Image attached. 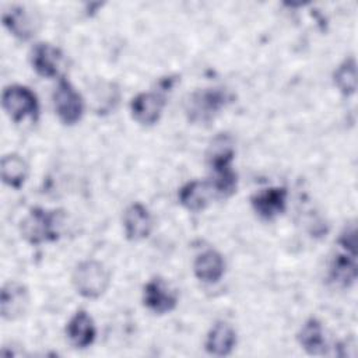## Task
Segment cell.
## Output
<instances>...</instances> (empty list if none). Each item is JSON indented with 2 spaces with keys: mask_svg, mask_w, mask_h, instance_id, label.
Listing matches in <instances>:
<instances>
[{
  "mask_svg": "<svg viewBox=\"0 0 358 358\" xmlns=\"http://www.w3.org/2000/svg\"><path fill=\"white\" fill-rule=\"evenodd\" d=\"M71 282L77 294L88 299H95L103 295L109 288L110 273L103 263L90 259L76 266Z\"/></svg>",
  "mask_w": 358,
  "mask_h": 358,
  "instance_id": "obj_3",
  "label": "cell"
},
{
  "mask_svg": "<svg viewBox=\"0 0 358 358\" xmlns=\"http://www.w3.org/2000/svg\"><path fill=\"white\" fill-rule=\"evenodd\" d=\"M154 221L150 210L141 203L130 204L123 213V229L129 241L137 242L150 236Z\"/></svg>",
  "mask_w": 358,
  "mask_h": 358,
  "instance_id": "obj_12",
  "label": "cell"
},
{
  "mask_svg": "<svg viewBox=\"0 0 358 358\" xmlns=\"http://www.w3.org/2000/svg\"><path fill=\"white\" fill-rule=\"evenodd\" d=\"M355 225H348L344 228V231L340 234L337 243L340 245V248L351 255L357 256V250H355V245H357V235H355Z\"/></svg>",
  "mask_w": 358,
  "mask_h": 358,
  "instance_id": "obj_22",
  "label": "cell"
},
{
  "mask_svg": "<svg viewBox=\"0 0 358 358\" xmlns=\"http://www.w3.org/2000/svg\"><path fill=\"white\" fill-rule=\"evenodd\" d=\"M236 345V331L227 322H217L211 326L206 336L204 348L210 355L225 357L232 352Z\"/></svg>",
  "mask_w": 358,
  "mask_h": 358,
  "instance_id": "obj_17",
  "label": "cell"
},
{
  "mask_svg": "<svg viewBox=\"0 0 358 358\" xmlns=\"http://www.w3.org/2000/svg\"><path fill=\"white\" fill-rule=\"evenodd\" d=\"M298 341L301 347L310 355H324L327 352V343L324 338L323 326L315 317L308 319L302 324L298 333Z\"/></svg>",
  "mask_w": 358,
  "mask_h": 358,
  "instance_id": "obj_19",
  "label": "cell"
},
{
  "mask_svg": "<svg viewBox=\"0 0 358 358\" xmlns=\"http://www.w3.org/2000/svg\"><path fill=\"white\" fill-rule=\"evenodd\" d=\"M0 171L3 182L13 189L22 187L28 178V164L21 155L15 152L7 154L1 158Z\"/></svg>",
  "mask_w": 358,
  "mask_h": 358,
  "instance_id": "obj_20",
  "label": "cell"
},
{
  "mask_svg": "<svg viewBox=\"0 0 358 358\" xmlns=\"http://www.w3.org/2000/svg\"><path fill=\"white\" fill-rule=\"evenodd\" d=\"M165 106V96L157 91L140 92L130 102L131 117L141 126L155 124Z\"/></svg>",
  "mask_w": 358,
  "mask_h": 358,
  "instance_id": "obj_9",
  "label": "cell"
},
{
  "mask_svg": "<svg viewBox=\"0 0 358 358\" xmlns=\"http://www.w3.org/2000/svg\"><path fill=\"white\" fill-rule=\"evenodd\" d=\"M235 157L234 141L228 134H218L210 144L207 151V165L211 171L210 183L217 199L229 197L236 192L238 176L232 169Z\"/></svg>",
  "mask_w": 358,
  "mask_h": 358,
  "instance_id": "obj_1",
  "label": "cell"
},
{
  "mask_svg": "<svg viewBox=\"0 0 358 358\" xmlns=\"http://www.w3.org/2000/svg\"><path fill=\"white\" fill-rule=\"evenodd\" d=\"M288 192L282 186H273L262 189L250 197L253 211L263 220H274L287 208Z\"/></svg>",
  "mask_w": 358,
  "mask_h": 358,
  "instance_id": "obj_10",
  "label": "cell"
},
{
  "mask_svg": "<svg viewBox=\"0 0 358 358\" xmlns=\"http://www.w3.org/2000/svg\"><path fill=\"white\" fill-rule=\"evenodd\" d=\"M1 106L7 116L15 123L27 117L36 120L39 116L38 96L27 85H7L1 94Z\"/></svg>",
  "mask_w": 358,
  "mask_h": 358,
  "instance_id": "obj_5",
  "label": "cell"
},
{
  "mask_svg": "<svg viewBox=\"0 0 358 358\" xmlns=\"http://www.w3.org/2000/svg\"><path fill=\"white\" fill-rule=\"evenodd\" d=\"M52 99L55 112L63 124L73 126L81 120L84 115V101L69 80L64 77L59 78Z\"/></svg>",
  "mask_w": 358,
  "mask_h": 358,
  "instance_id": "obj_6",
  "label": "cell"
},
{
  "mask_svg": "<svg viewBox=\"0 0 358 358\" xmlns=\"http://www.w3.org/2000/svg\"><path fill=\"white\" fill-rule=\"evenodd\" d=\"M144 306L157 315H164L173 310L178 305V294L161 277H154L147 281L143 288Z\"/></svg>",
  "mask_w": 358,
  "mask_h": 358,
  "instance_id": "obj_8",
  "label": "cell"
},
{
  "mask_svg": "<svg viewBox=\"0 0 358 358\" xmlns=\"http://www.w3.org/2000/svg\"><path fill=\"white\" fill-rule=\"evenodd\" d=\"M357 278V264L355 255L341 252L333 256L329 266V281L334 287L347 288L354 284Z\"/></svg>",
  "mask_w": 358,
  "mask_h": 358,
  "instance_id": "obj_18",
  "label": "cell"
},
{
  "mask_svg": "<svg viewBox=\"0 0 358 358\" xmlns=\"http://www.w3.org/2000/svg\"><path fill=\"white\" fill-rule=\"evenodd\" d=\"M179 203L189 211L199 213L203 211L217 194L210 183V180H190L185 183L178 193Z\"/></svg>",
  "mask_w": 358,
  "mask_h": 358,
  "instance_id": "obj_13",
  "label": "cell"
},
{
  "mask_svg": "<svg viewBox=\"0 0 358 358\" xmlns=\"http://www.w3.org/2000/svg\"><path fill=\"white\" fill-rule=\"evenodd\" d=\"M3 25L11 35L21 41H28L38 31V20L24 6H11L3 13Z\"/></svg>",
  "mask_w": 358,
  "mask_h": 358,
  "instance_id": "obj_14",
  "label": "cell"
},
{
  "mask_svg": "<svg viewBox=\"0 0 358 358\" xmlns=\"http://www.w3.org/2000/svg\"><path fill=\"white\" fill-rule=\"evenodd\" d=\"M66 336L76 348L90 347L96 337V327L85 310H77L66 324Z\"/></svg>",
  "mask_w": 358,
  "mask_h": 358,
  "instance_id": "obj_15",
  "label": "cell"
},
{
  "mask_svg": "<svg viewBox=\"0 0 358 358\" xmlns=\"http://www.w3.org/2000/svg\"><path fill=\"white\" fill-rule=\"evenodd\" d=\"M334 85L343 95H352L357 91V63L352 56L347 57L333 74Z\"/></svg>",
  "mask_w": 358,
  "mask_h": 358,
  "instance_id": "obj_21",
  "label": "cell"
},
{
  "mask_svg": "<svg viewBox=\"0 0 358 358\" xmlns=\"http://www.w3.org/2000/svg\"><path fill=\"white\" fill-rule=\"evenodd\" d=\"M32 69L45 78H62L64 67L63 52L50 43L41 42L34 45L29 53Z\"/></svg>",
  "mask_w": 358,
  "mask_h": 358,
  "instance_id": "obj_7",
  "label": "cell"
},
{
  "mask_svg": "<svg viewBox=\"0 0 358 358\" xmlns=\"http://www.w3.org/2000/svg\"><path fill=\"white\" fill-rule=\"evenodd\" d=\"M29 294L24 284L18 281H8L3 285L0 292V312L4 320H17L28 309Z\"/></svg>",
  "mask_w": 358,
  "mask_h": 358,
  "instance_id": "obj_11",
  "label": "cell"
},
{
  "mask_svg": "<svg viewBox=\"0 0 358 358\" xmlns=\"http://www.w3.org/2000/svg\"><path fill=\"white\" fill-rule=\"evenodd\" d=\"M64 213L62 210H46L34 207L21 221V236L31 245L55 242L60 236Z\"/></svg>",
  "mask_w": 358,
  "mask_h": 358,
  "instance_id": "obj_2",
  "label": "cell"
},
{
  "mask_svg": "<svg viewBox=\"0 0 358 358\" xmlns=\"http://www.w3.org/2000/svg\"><path fill=\"white\" fill-rule=\"evenodd\" d=\"M228 94L222 88H203L192 92L185 102V113L192 123L211 122L228 103Z\"/></svg>",
  "mask_w": 358,
  "mask_h": 358,
  "instance_id": "obj_4",
  "label": "cell"
},
{
  "mask_svg": "<svg viewBox=\"0 0 358 358\" xmlns=\"http://www.w3.org/2000/svg\"><path fill=\"white\" fill-rule=\"evenodd\" d=\"M196 278L206 284H215L225 273V260L222 255L214 249H207L199 253L193 263Z\"/></svg>",
  "mask_w": 358,
  "mask_h": 358,
  "instance_id": "obj_16",
  "label": "cell"
}]
</instances>
